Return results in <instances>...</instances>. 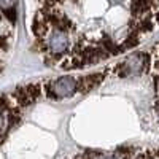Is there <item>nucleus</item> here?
Masks as SVG:
<instances>
[{
	"instance_id": "1",
	"label": "nucleus",
	"mask_w": 159,
	"mask_h": 159,
	"mask_svg": "<svg viewBox=\"0 0 159 159\" xmlns=\"http://www.w3.org/2000/svg\"><path fill=\"white\" fill-rule=\"evenodd\" d=\"M32 32L124 34L130 45L159 24V0H32Z\"/></svg>"
},
{
	"instance_id": "2",
	"label": "nucleus",
	"mask_w": 159,
	"mask_h": 159,
	"mask_svg": "<svg viewBox=\"0 0 159 159\" xmlns=\"http://www.w3.org/2000/svg\"><path fill=\"white\" fill-rule=\"evenodd\" d=\"M76 89H80V81L75 76H61L46 83V92L52 99L72 97Z\"/></svg>"
}]
</instances>
